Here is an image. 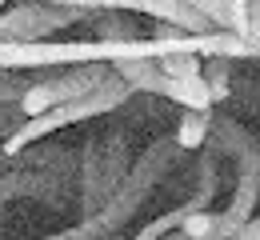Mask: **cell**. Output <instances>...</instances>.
Segmentation results:
<instances>
[{
	"label": "cell",
	"instance_id": "cell-1",
	"mask_svg": "<svg viewBox=\"0 0 260 240\" xmlns=\"http://www.w3.org/2000/svg\"><path fill=\"white\" fill-rule=\"evenodd\" d=\"M128 92H132V88L120 80V72H112V80H108L104 88H96V92H88V96H80V100H68V104H56V108H48L44 116H28L12 136L4 140V156L24 152L28 144L52 136V132L64 128V124H76V120H84V116H100V112L120 108V104L128 100Z\"/></svg>",
	"mask_w": 260,
	"mask_h": 240
},
{
	"label": "cell",
	"instance_id": "cell-7",
	"mask_svg": "<svg viewBox=\"0 0 260 240\" xmlns=\"http://www.w3.org/2000/svg\"><path fill=\"white\" fill-rule=\"evenodd\" d=\"M252 4H260V0H252Z\"/></svg>",
	"mask_w": 260,
	"mask_h": 240
},
{
	"label": "cell",
	"instance_id": "cell-3",
	"mask_svg": "<svg viewBox=\"0 0 260 240\" xmlns=\"http://www.w3.org/2000/svg\"><path fill=\"white\" fill-rule=\"evenodd\" d=\"M208 132H212V112H192V108H184L180 128H176V144H180V148H204Z\"/></svg>",
	"mask_w": 260,
	"mask_h": 240
},
{
	"label": "cell",
	"instance_id": "cell-4",
	"mask_svg": "<svg viewBox=\"0 0 260 240\" xmlns=\"http://www.w3.org/2000/svg\"><path fill=\"white\" fill-rule=\"evenodd\" d=\"M156 60H160L164 76H176V80H188V76H204V56H200V52H188V48L164 52V56H156Z\"/></svg>",
	"mask_w": 260,
	"mask_h": 240
},
{
	"label": "cell",
	"instance_id": "cell-6",
	"mask_svg": "<svg viewBox=\"0 0 260 240\" xmlns=\"http://www.w3.org/2000/svg\"><path fill=\"white\" fill-rule=\"evenodd\" d=\"M12 192H16V184H4V180H0V200H8Z\"/></svg>",
	"mask_w": 260,
	"mask_h": 240
},
{
	"label": "cell",
	"instance_id": "cell-2",
	"mask_svg": "<svg viewBox=\"0 0 260 240\" xmlns=\"http://www.w3.org/2000/svg\"><path fill=\"white\" fill-rule=\"evenodd\" d=\"M76 16H84V8H68V4H24L16 12H8L0 20V40H44L52 28H64Z\"/></svg>",
	"mask_w": 260,
	"mask_h": 240
},
{
	"label": "cell",
	"instance_id": "cell-5",
	"mask_svg": "<svg viewBox=\"0 0 260 240\" xmlns=\"http://www.w3.org/2000/svg\"><path fill=\"white\" fill-rule=\"evenodd\" d=\"M184 4H192L196 12H204L212 24H220V28H224V0H184Z\"/></svg>",
	"mask_w": 260,
	"mask_h": 240
}]
</instances>
